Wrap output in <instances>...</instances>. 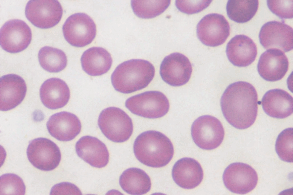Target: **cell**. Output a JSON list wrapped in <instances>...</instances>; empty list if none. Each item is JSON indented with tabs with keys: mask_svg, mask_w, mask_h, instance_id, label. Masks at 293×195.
Returning a JSON list of instances; mask_svg holds the SVG:
<instances>
[{
	"mask_svg": "<svg viewBox=\"0 0 293 195\" xmlns=\"http://www.w3.org/2000/svg\"><path fill=\"white\" fill-rule=\"evenodd\" d=\"M262 105L265 112L276 118L283 119L293 113V98L288 92L280 89L269 90L264 94Z\"/></svg>",
	"mask_w": 293,
	"mask_h": 195,
	"instance_id": "7402d4cb",
	"label": "cell"
},
{
	"mask_svg": "<svg viewBox=\"0 0 293 195\" xmlns=\"http://www.w3.org/2000/svg\"><path fill=\"white\" fill-rule=\"evenodd\" d=\"M119 183L122 188L131 195H142L150 190L151 182L149 175L143 170L131 168L124 171L120 176Z\"/></svg>",
	"mask_w": 293,
	"mask_h": 195,
	"instance_id": "cb8c5ba5",
	"label": "cell"
},
{
	"mask_svg": "<svg viewBox=\"0 0 293 195\" xmlns=\"http://www.w3.org/2000/svg\"><path fill=\"white\" fill-rule=\"evenodd\" d=\"M293 28L282 22L273 21L264 24L259 37L260 44L266 49L275 48L284 52L293 49Z\"/></svg>",
	"mask_w": 293,
	"mask_h": 195,
	"instance_id": "4fadbf2b",
	"label": "cell"
},
{
	"mask_svg": "<svg viewBox=\"0 0 293 195\" xmlns=\"http://www.w3.org/2000/svg\"><path fill=\"white\" fill-rule=\"evenodd\" d=\"M50 195H82L79 189L71 183L62 182L54 186L52 188Z\"/></svg>",
	"mask_w": 293,
	"mask_h": 195,
	"instance_id": "1f68e13d",
	"label": "cell"
},
{
	"mask_svg": "<svg viewBox=\"0 0 293 195\" xmlns=\"http://www.w3.org/2000/svg\"><path fill=\"white\" fill-rule=\"evenodd\" d=\"M275 150L282 161L293 162V129L288 128L278 135L275 144Z\"/></svg>",
	"mask_w": 293,
	"mask_h": 195,
	"instance_id": "83f0119b",
	"label": "cell"
},
{
	"mask_svg": "<svg viewBox=\"0 0 293 195\" xmlns=\"http://www.w3.org/2000/svg\"><path fill=\"white\" fill-rule=\"evenodd\" d=\"M153 65L148 61L133 59L118 65L111 77L114 89L128 94L142 89L153 79L155 74Z\"/></svg>",
	"mask_w": 293,
	"mask_h": 195,
	"instance_id": "3957f363",
	"label": "cell"
},
{
	"mask_svg": "<svg viewBox=\"0 0 293 195\" xmlns=\"http://www.w3.org/2000/svg\"><path fill=\"white\" fill-rule=\"evenodd\" d=\"M63 9L56 0H31L27 4L25 14L34 25L42 29L51 28L60 21Z\"/></svg>",
	"mask_w": 293,
	"mask_h": 195,
	"instance_id": "9c48e42d",
	"label": "cell"
},
{
	"mask_svg": "<svg viewBox=\"0 0 293 195\" xmlns=\"http://www.w3.org/2000/svg\"><path fill=\"white\" fill-rule=\"evenodd\" d=\"M0 110L6 111L19 105L24 99L27 88L25 80L20 76L10 74L0 79Z\"/></svg>",
	"mask_w": 293,
	"mask_h": 195,
	"instance_id": "e0dca14e",
	"label": "cell"
},
{
	"mask_svg": "<svg viewBox=\"0 0 293 195\" xmlns=\"http://www.w3.org/2000/svg\"><path fill=\"white\" fill-rule=\"evenodd\" d=\"M75 149L78 156L93 167L102 168L108 162L109 155L107 147L96 138L82 137L76 143Z\"/></svg>",
	"mask_w": 293,
	"mask_h": 195,
	"instance_id": "ac0fdd59",
	"label": "cell"
},
{
	"mask_svg": "<svg viewBox=\"0 0 293 195\" xmlns=\"http://www.w3.org/2000/svg\"><path fill=\"white\" fill-rule=\"evenodd\" d=\"M198 38L204 45L215 47L223 44L230 32L229 24L222 15L212 13L203 17L197 26Z\"/></svg>",
	"mask_w": 293,
	"mask_h": 195,
	"instance_id": "30bf717a",
	"label": "cell"
},
{
	"mask_svg": "<svg viewBox=\"0 0 293 195\" xmlns=\"http://www.w3.org/2000/svg\"><path fill=\"white\" fill-rule=\"evenodd\" d=\"M258 6V0H229L226 5L227 15L236 22L246 23L254 16Z\"/></svg>",
	"mask_w": 293,
	"mask_h": 195,
	"instance_id": "d4e9b609",
	"label": "cell"
},
{
	"mask_svg": "<svg viewBox=\"0 0 293 195\" xmlns=\"http://www.w3.org/2000/svg\"><path fill=\"white\" fill-rule=\"evenodd\" d=\"M172 175L175 182L180 187L190 189L198 186L203 178L202 168L195 159L185 157L178 160L174 165Z\"/></svg>",
	"mask_w": 293,
	"mask_h": 195,
	"instance_id": "ffe728a7",
	"label": "cell"
},
{
	"mask_svg": "<svg viewBox=\"0 0 293 195\" xmlns=\"http://www.w3.org/2000/svg\"><path fill=\"white\" fill-rule=\"evenodd\" d=\"M82 68L88 74L92 76L102 75L110 68L112 60L110 54L105 49L94 47L83 53L81 58Z\"/></svg>",
	"mask_w": 293,
	"mask_h": 195,
	"instance_id": "603a6c76",
	"label": "cell"
},
{
	"mask_svg": "<svg viewBox=\"0 0 293 195\" xmlns=\"http://www.w3.org/2000/svg\"><path fill=\"white\" fill-rule=\"evenodd\" d=\"M170 0H131V6L134 14L139 18L151 19L163 13L167 8Z\"/></svg>",
	"mask_w": 293,
	"mask_h": 195,
	"instance_id": "4316f807",
	"label": "cell"
},
{
	"mask_svg": "<svg viewBox=\"0 0 293 195\" xmlns=\"http://www.w3.org/2000/svg\"><path fill=\"white\" fill-rule=\"evenodd\" d=\"M64 37L71 45L82 47L90 43L96 34V27L93 19L84 13L70 16L62 27Z\"/></svg>",
	"mask_w": 293,
	"mask_h": 195,
	"instance_id": "52a82bcc",
	"label": "cell"
},
{
	"mask_svg": "<svg viewBox=\"0 0 293 195\" xmlns=\"http://www.w3.org/2000/svg\"><path fill=\"white\" fill-rule=\"evenodd\" d=\"M26 153L31 163L42 171L54 170L61 161V155L59 148L53 142L45 138H39L31 141Z\"/></svg>",
	"mask_w": 293,
	"mask_h": 195,
	"instance_id": "ba28073f",
	"label": "cell"
},
{
	"mask_svg": "<svg viewBox=\"0 0 293 195\" xmlns=\"http://www.w3.org/2000/svg\"><path fill=\"white\" fill-rule=\"evenodd\" d=\"M258 96L254 87L244 81L229 85L223 93L220 105L227 122L240 130L247 129L255 122L258 111Z\"/></svg>",
	"mask_w": 293,
	"mask_h": 195,
	"instance_id": "6da1fadb",
	"label": "cell"
},
{
	"mask_svg": "<svg viewBox=\"0 0 293 195\" xmlns=\"http://www.w3.org/2000/svg\"><path fill=\"white\" fill-rule=\"evenodd\" d=\"M223 179L225 186L230 191L243 194L254 189L257 184L258 177L255 170L249 165L235 162L225 168Z\"/></svg>",
	"mask_w": 293,
	"mask_h": 195,
	"instance_id": "8fae6325",
	"label": "cell"
},
{
	"mask_svg": "<svg viewBox=\"0 0 293 195\" xmlns=\"http://www.w3.org/2000/svg\"><path fill=\"white\" fill-rule=\"evenodd\" d=\"M98 123L104 135L114 142L126 141L133 132L131 119L124 111L118 108L109 107L102 110Z\"/></svg>",
	"mask_w": 293,
	"mask_h": 195,
	"instance_id": "277c9868",
	"label": "cell"
},
{
	"mask_svg": "<svg viewBox=\"0 0 293 195\" xmlns=\"http://www.w3.org/2000/svg\"><path fill=\"white\" fill-rule=\"evenodd\" d=\"M38 57L41 67L46 71L57 73L63 70L67 64V58L62 50L45 46L39 50Z\"/></svg>",
	"mask_w": 293,
	"mask_h": 195,
	"instance_id": "484cf974",
	"label": "cell"
},
{
	"mask_svg": "<svg viewBox=\"0 0 293 195\" xmlns=\"http://www.w3.org/2000/svg\"><path fill=\"white\" fill-rule=\"evenodd\" d=\"M31 39L30 28L21 20H9L0 29L1 46L4 50L11 53H19L26 49Z\"/></svg>",
	"mask_w": 293,
	"mask_h": 195,
	"instance_id": "7c38bea8",
	"label": "cell"
},
{
	"mask_svg": "<svg viewBox=\"0 0 293 195\" xmlns=\"http://www.w3.org/2000/svg\"><path fill=\"white\" fill-rule=\"evenodd\" d=\"M133 151L137 159L148 166L159 168L167 165L172 159L174 149L170 140L162 133L149 130L135 139Z\"/></svg>",
	"mask_w": 293,
	"mask_h": 195,
	"instance_id": "7a4b0ae2",
	"label": "cell"
},
{
	"mask_svg": "<svg viewBox=\"0 0 293 195\" xmlns=\"http://www.w3.org/2000/svg\"><path fill=\"white\" fill-rule=\"evenodd\" d=\"M125 105L133 114L150 119L164 116L170 107L166 96L156 91H146L130 97L126 100Z\"/></svg>",
	"mask_w": 293,
	"mask_h": 195,
	"instance_id": "5b68a950",
	"label": "cell"
},
{
	"mask_svg": "<svg viewBox=\"0 0 293 195\" xmlns=\"http://www.w3.org/2000/svg\"><path fill=\"white\" fill-rule=\"evenodd\" d=\"M46 126L51 136L61 141L74 139L80 132L82 127L80 120L76 115L65 111L52 115Z\"/></svg>",
	"mask_w": 293,
	"mask_h": 195,
	"instance_id": "2e32d148",
	"label": "cell"
},
{
	"mask_svg": "<svg viewBox=\"0 0 293 195\" xmlns=\"http://www.w3.org/2000/svg\"><path fill=\"white\" fill-rule=\"evenodd\" d=\"M1 195H24L25 186L22 179L13 173L3 174L0 177Z\"/></svg>",
	"mask_w": 293,
	"mask_h": 195,
	"instance_id": "f1b7e54d",
	"label": "cell"
},
{
	"mask_svg": "<svg viewBox=\"0 0 293 195\" xmlns=\"http://www.w3.org/2000/svg\"><path fill=\"white\" fill-rule=\"evenodd\" d=\"M39 93L43 104L51 110L64 107L68 103L70 97V90L67 84L57 78L45 81L41 86Z\"/></svg>",
	"mask_w": 293,
	"mask_h": 195,
	"instance_id": "44dd1931",
	"label": "cell"
},
{
	"mask_svg": "<svg viewBox=\"0 0 293 195\" xmlns=\"http://www.w3.org/2000/svg\"><path fill=\"white\" fill-rule=\"evenodd\" d=\"M192 72V66L188 58L179 53H173L166 56L160 65V73L162 79L173 86L186 84Z\"/></svg>",
	"mask_w": 293,
	"mask_h": 195,
	"instance_id": "5bb4252c",
	"label": "cell"
},
{
	"mask_svg": "<svg viewBox=\"0 0 293 195\" xmlns=\"http://www.w3.org/2000/svg\"><path fill=\"white\" fill-rule=\"evenodd\" d=\"M211 0H176L175 5L181 12L192 14L199 12L207 7Z\"/></svg>",
	"mask_w": 293,
	"mask_h": 195,
	"instance_id": "4dcf8cb0",
	"label": "cell"
},
{
	"mask_svg": "<svg viewBox=\"0 0 293 195\" xmlns=\"http://www.w3.org/2000/svg\"><path fill=\"white\" fill-rule=\"evenodd\" d=\"M226 52L229 61L233 65L246 67L254 61L257 50L256 44L252 39L244 35H238L228 42Z\"/></svg>",
	"mask_w": 293,
	"mask_h": 195,
	"instance_id": "d6986e66",
	"label": "cell"
},
{
	"mask_svg": "<svg viewBox=\"0 0 293 195\" xmlns=\"http://www.w3.org/2000/svg\"><path fill=\"white\" fill-rule=\"evenodd\" d=\"M191 132L195 144L200 148L207 150H213L219 146L225 135L221 122L210 115L201 116L197 119L192 125Z\"/></svg>",
	"mask_w": 293,
	"mask_h": 195,
	"instance_id": "8992f818",
	"label": "cell"
},
{
	"mask_svg": "<svg viewBox=\"0 0 293 195\" xmlns=\"http://www.w3.org/2000/svg\"><path fill=\"white\" fill-rule=\"evenodd\" d=\"M288 59L282 51L268 49L261 55L257 65L258 72L264 80L275 81L282 78L288 71Z\"/></svg>",
	"mask_w": 293,
	"mask_h": 195,
	"instance_id": "9a60e30c",
	"label": "cell"
},
{
	"mask_svg": "<svg viewBox=\"0 0 293 195\" xmlns=\"http://www.w3.org/2000/svg\"><path fill=\"white\" fill-rule=\"evenodd\" d=\"M268 8L274 14L282 19L293 18L292 0H267Z\"/></svg>",
	"mask_w": 293,
	"mask_h": 195,
	"instance_id": "f546056e",
	"label": "cell"
}]
</instances>
